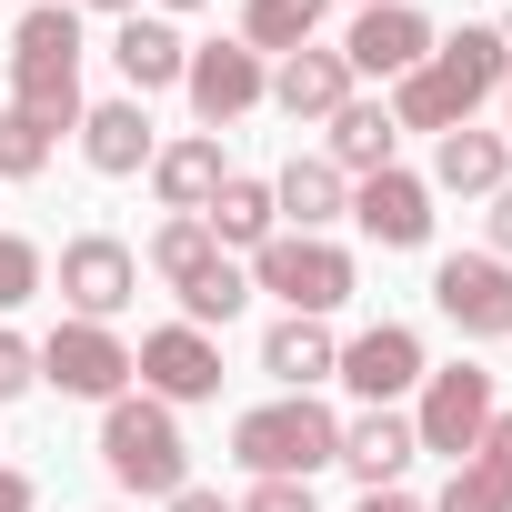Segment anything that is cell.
<instances>
[{
  "instance_id": "cell-1",
  "label": "cell",
  "mask_w": 512,
  "mask_h": 512,
  "mask_svg": "<svg viewBox=\"0 0 512 512\" xmlns=\"http://www.w3.org/2000/svg\"><path fill=\"white\" fill-rule=\"evenodd\" d=\"M502 71H512V51H502V31H482V21H462L452 41H432V61L422 71H402L392 81V121L402 131H462L492 91H502Z\"/></svg>"
},
{
  "instance_id": "cell-2",
  "label": "cell",
  "mask_w": 512,
  "mask_h": 512,
  "mask_svg": "<svg viewBox=\"0 0 512 512\" xmlns=\"http://www.w3.org/2000/svg\"><path fill=\"white\" fill-rule=\"evenodd\" d=\"M11 111H31L51 141L81 131V11H61V0H41V11H21L11 31Z\"/></svg>"
},
{
  "instance_id": "cell-3",
  "label": "cell",
  "mask_w": 512,
  "mask_h": 512,
  "mask_svg": "<svg viewBox=\"0 0 512 512\" xmlns=\"http://www.w3.org/2000/svg\"><path fill=\"white\" fill-rule=\"evenodd\" d=\"M231 462L251 482H312L322 462H342V412L312 402V392H282V402L231 422Z\"/></svg>"
},
{
  "instance_id": "cell-4",
  "label": "cell",
  "mask_w": 512,
  "mask_h": 512,
  "mask_svg": "<svg viewBox=\"0 0 512 512\" xmlns=\"http://www.w3.org/2000/svg\"><path fill=\"white\" fill-rule=\"evenodd\" d=\"M101 462H111V482L141 492V502H171V492L191 482V442H181L171 402H151V392L101 402Z\"/></svg>"
},
{
  "instance_id": "cell-5",
  "label": "cell",
  "mask_w": 512,
  "mask_h": 512,
  "mask_svg": "<svg viewBox=\"0 0 512 512\" xmlns=\"http://www.w3.org/2000/svg\"><path fill=\"white\" fill-rule=\"evenodd\" d=\"M352 251L342 241H322V231H272L262 251H251V292H272L282 312H302V322H332L342 302H352Z\"/></svg>"
},
{
  "instance_id": "cell-6",
  "label": "cell",
  "mask_w": 512,
  "mask_h": 512,
  "mask_svg": "<svg viewBox=\"0 0 512 512\" xmlns=\"http://www.w3.org/2000/svg\"><path fill=\"white\" fill-rule=\"evenodd\" d=\"M492 412H502L492 372H482V362H442V372H422L412 442H422V452H442V462H472V442L492 432Z\"/></svg>"
},
{
  "instance_id": "cell-7",
  "label": "cell",
  "mask_w": 512,
  "mask_h": 512,
  "mask_svg": "<svg viewBox=\"0 0 512 512\" xmlns=\"http://www.w3.org/2000/svg\"><path fill=\"white\" fill-rule=\"evenodd\" d=\"M41 352V382L61 392V402H121L131 392V342L111 332V322H61L51 342H31Z\"/></svg>"
},
{
  "instance_id": "cell-8",
  "label": "cell",
  "mask_w": 512,
  "mask_h": 512,
  "mask_svg": "<svg viewBox=\"0 0 512 512\" xmlns=\"http://www.w3.org/2000/svg\"><path fill=\"white\" fill-rule=\"evenodd\" d=\"M432 312L462 342H512V262H492V251H452V262H432Z\"/></svg>"
},
{
  "instance_id": "cell-9",
  "label": "cell",
  "mask_w": 512,
  "mask_h": 512,
  "mask_svg": "<svg viewBox=\"0 0 512 512\" xmlns=\"http://www.w3.org/2000/svg\"><path fill=\"white\" fill-rule=\"evenodd\" d=\"M131 382L151 392V402H221V342L211 332H191V322H161V332H141V352H131Z\"/></svg>"
},
{
  "instance_id": "cell-10",
  "label": "cell",
  "mask_w": 512,
  "mask_h": 512,
  "mask_svg": "<svg viewBox=\"0 0 512 512\" xmlns=\"http://www.w3.org/2000/svg\"><path fill=\"white\" fill-rule=\"evenodd\" d=\"M131 292H141V251L131 241H111V231L61 241V302H71V322H111V312H131Z\"/></svg>"
},
{
  "instance_id": "cell-11",
  "label": "cell",
  "mask_w": 512,
  "mask_h": 512,
  "mask_svg": "<svg viewBox=\"0 0 512 512\" xmlns=\"http://www.w3.org/2000/svg\"><path fill=\"white\" fill-rule=\"evenodd\" d=\"M181 91H191V121L201 131H231L251 101H272V71H262V51H241V41H201L181 61Z\"/></svg>"
},
{
  "instance_id": "cell-12",
  "label": "cell",
  "mask_w": 512,
  "mask_h": 512,
  "mask_svg": "<svg viewBox=\"0 0 512 512\" xmlns=\"http://www.w3.org/2000/svg\"><path fill=\"white\" fill-rule=\"evenodd\" d=\"M352 221H362V241H382V251H422V241H432V181L392 161V171L352 181Z\"/></svg>"
},
{
  "instance_id": "cell-13",
  "label": "cell",
  "mask_w": 512,
  "mask_h": 512,
  "mask_svg": "<svg viewBox=\"0 0 512 512\" xmlns=\"http://www.w3.org/2000/svg\"><path fill=\"white\" fill-rule=\"evenodd\" d=\"M422 372H432V362H422V332H412V322H372V332H352V342H342V382L362 392V412H372V402L422 392Z\"/></svg>"
},
{
  "instance_id": "cell-14",
  "label": "cell",
  "mask_w": 512,
  "mask_h": 512,
  "mask_svg": "<svg viewBox=\"0 0 512 512\" xmlns=\"http://www.w3.org/2000/svg\"><path fill=\"white\" fill-rule=\"evenodd\" d=\"M342 61H352V81H362V71H372V81H402V71L432 61V21L402 11V0H372V11L352 21V41H342Z\"/></svg>"
},
{
  "instance_id": "cell-15",
  "label": "cell",
  "mask_w": 512,
  "mask_h": 512,
  "mask_svg": "<svg viewBox=\"0 0 512 512\" xmlns=\"http://www.w3.org/2000/svg\"><path fill=\"white\" fill-rule=\"evenodd\" d=\"M412 462H422V442H412V412H402V402H372V412L342 422V472H352L362 492H392Z\"/></svg>"
},
{
  "instance_id": "cell-16",
  "label": "cell",
  "mask_w": 512,
  "mask_h": 512,
  "mask_svg": "<svg viewBox=\"0 0 512 512\" xmlns=\"http://www.w3.org/2000/svg\"><path fill=\"white\" fill-rule=\"evenodd\" d=\"M322 131H332V151H322V161H332L342 181H372V171H392V151H402V121H392V101H362V91H352V101H342Z\"/></svg>"
},
{
  "instance_id": "cell-17",
  "label": "cell",
  "mask_w": 512,
  "mask_h": 512,
  "mask_svg": "<svg viewBox=\"0 0 512 512\" xmlns=\"http://www.w3.org/2000/svg\"><path fill=\"white\" fill-rule=\"evenodd\" d=\"M231 181V161H221V131H181V141H161L151 151V191H161V211H211V191Z\"/></svg>"
},
{
  "instance_id": "cell-18",
  "label": "cell",
  "mask_w": 512,
  "mask_h": 512,
  "mask_svg": "<svg viewBox=\"0 0 512 512\" xmlns=\"http://www.w3.org/2000/svg\"><path fill=\"white\" fill-rule=\"evenodd\" d=\"M111 61H121V81H131V101H151V91H171L181 81V61H191V41L161 21V11H131L121 31H111Z\"/></svg>"
},
{
  "instance_id": "cell-19",
  "label": "cell",
  "mask_w": 512,
  "mask_h": 512,
  "mask_svg": "<svg viewBox=\"0 0 512 512\" xmlns=\"http://www.w3.org/2000/svg\"><path fill=\"white\" fill-rule=\"evenodd\" d=\"M151 111L141 101H101V111H81V161L101 171V181H131V171H151Z\"/></svg>"
},
{
  "instance_id": "cell-20",
  "label": "cell",
  "mask_w": 512,
  "mask_h": 512,
  "mask_svg": "<svg viewBox=\"0 0 512 512\" xmlns=\"http://www.w3.org/2000/svg\"><path fill=\"white\" fill-rule=\"evenodd\" d=\"M432 512H512V412H492V432L472 442V462H452Z\"/></svg>"
},
{
  "instance_id": "cell-21",
  "label": "cell",
  "mask_w": 512,
  "mask_h": 512,
  "mask_svg": "<svg viewBox=\"0 0 512 512\" xmlns=\"http://www.w3.org/2000/svg\"><path fill=\"white\" fill-rule=\"evenodd\" d=\"M512 181V141L502 131H482V121H462V131H442L432 141V191H502Z\"/></svg>"
},
{
  "instance_id": "cell-22",
  "label": "cell",
  "mask_w": 512,
  "mask_h": 512,
  "mask_svg": "<svg viewBox=\"0 0 512 512\" xmlns=\"http://www.w3.org/2000/svg\"><path fill=\"white\" fill-rule=\"evenodd\" d=\"M272 101H282L292 121H332V111L352 101V61H342V51H282Z\"/></svg>"
},
{
  "instance_id": "cell-23",
  "label": "cell",
  "mask_w": 512,
  "mask_h": 512,
  "mask_svg": "<svg viewBox=\"0 0 512 512\" xmlns=\"http://www.w3.org/2000/svg\"><path fill=\"white\" fill-rule=\"evenodd\" d=\"M272 211H282L292 231H322V221H342V211H352V181H342L322 151H292V161H282V181H272Z\"/></svg>"
},
{
  "instance_id": "cell-24",
  "label": "cell",
  "mask_w": 512,
  "mask_h": 512,
  "mask_svg": "<svg viewBox=\"0 0 512 512\" xmlns=\"http://www.w3.org/2000/svg\"><path fill=\"white\" fill-rule=\"evenodd\" d=\"M262 372H272L282 392H312V382H332V372H342V342H332L322 322H302V312H282V322L262 332Z\"/></svg>"
},
{
  "instance_id": "cell-25",
  "label": "cell",
  "mask_w": 512,
  "mask_h": 512,
  "mask_svg": "<svg viewBox=\"0 0 512 512\" xmlns=\"http://www.w3.org/2000/svg\"><path fill=\"white\" fill-rule=\"evenodd\" d=\"M201 221H211V241H221V251H262V241L282 231L272 181H251V171H231V181L211 191V211H201Z\"/></svg>"
},
{
  "instance_id": "cell-26",
  "label": "cell",
  "mask_w": 512,
  "mask_h": 512,
  "mask_svg": "<svg viewBox=\"0 0 512 512\" xmlns=\"http://www.w3.org/2000/svg\"><path fill=\"white\" fill-rule=\"evenodd\" d=\"M322 11L332 0H241V51H312V31H322Z\"/></svg>"
},
{
  "instance_id": "cell-27",
  "label": "cell",
  "mask_w": 512,
  "mask_h": 512,
  "mask_svg": "<svg viewBox=\"0 0 512 512\" xmlns=\"http://www.w3.org/2000/svg\"><path fill=\"white\" fill-rule=\"evenodd\" d=\"M241 302H251V272L231 262V251H221V262H201V272L181 282V322H191V332H221Z\"/></svg>"
},
{
  "instance_id": "cell-28",
  "label": "cell",
  "mask_w": 512,
  "mask_h": 512,
  "mask_svg": "<svg viewBox=\"0 0 512 512\" xmlns=\"http://www.w3.org/2000/svg\"><path fill=\"white\" fill-rule=\"evenodd\" d=\"M141 262H151V272H161V282L181 292V282H191L201 262H221V241H211V221H201V211H171V221L151 231V251H141Z\"/></svg>"
},
{
  "instance_id": "cell-29",
  "label": "cell",
  "mask_w": 512,
  "mask_h": 512,
  "mask_svg": "<svg viewBox=\"0 0 512 512\" xmlns=\"http://www.w3.org/2000/svg\"><path fill=\"white\" fill-rule=\"evenodd\" d=\"M51 151H61V141H51L31 111L0 101V181H41V171H51Z\"/></svg>"
},
{
  "instance_id": "cell-30",
  "label": "cell",
  "mask_w": 512,
  "mask_h": 512,
  "mask_svg": "<svg viewBox=\"0 0 512 512\" xmlns=\"http://www.w3.org/2000/svg\"><path fill=\"white\" fill-rule=\"evenodd\" d=\"M41 282H51V262H41V241H21V231H0V312H21V302H41Z\"/></svg>"
},
{
  "instance_id": "cell-31",
  "label": "cell",
  "mask_w": 512,
  "mask_h": 512,
  "mask_svg": "<svg viewBox=\"0 0 512 512\" xmlns=\"http://www.w3.org/2000/svg\"><path fill=\"white\" fill-rule=\"evenodd\" d=\"M31 382H41V352H31L21 332H0V402H21Z\"/></svg>"
},
{
  "instance_id": "cell-32",
  "label": "cell",
  "mask_w": 512,
  "mask_h": 512,
  "mask_svg": "<svg viewBox=\"0 0 512 512\" xmlns=\"http://www.w3.org/2000/svg\"><path fill=\"white\" fill-rule=\"evenodd\" d=\"M231 512H322V502H312V482H251Z\"/></svg>"
},
{
  "instance_id": "cell-33",
  "label": "cell",
  "mask_w": 512,
  "mask_h": 512,
  "mask_svg": "<svg viewBox=\"0 0 512 512\" xmlns=\"http://www.w3.org/2000/svg\"><path fill=\"white\" fill-rule=\"evenodd\" d=\"M482 231H492V262H512V181L492 191V221H482Z\"/></svg>"
},
{
  "instance_id": "cell-34",
  "label": "cell",
  "mask_w": 512,
  "mask_h": 512,
  "mask_svg": "<svg viewBox=\"0 0 512 512\" xmlns=\"http://www.w3.org/2000/svg\"><path fill=\"white\" fill-rule=\"evenodd\" d=\"M41 492H31V472H11V462H0V512H31Z\"/></svg>"
},
{
  "instance_id": "cell-35",
  "label": "cell",
  "mask_w": 512,
  "mask_h": 512,
  "mask_svg": "<svg viewBox=\"0 0 512 512\" xmlns=\"http://www.w3.org/2000/svg\"><path fill=\"white\" fill-rule=\"evenodd\" d=\"M161 512H231V502H221V492H201V482H181V492H171Z\"/></svg>"
},
{
  "instance_id": "cell-36",
  "label": "cell",
  "mask_w": 512,
  "mask_h": 512,
  "mask_svg": "<svg viewBox=\"0 0 512 512\" xmlns=\"http://www.w3.org/2000/svg\"><path fill=\"white\" fill-rule=\"evenodd\" d=\"M352 512H432V502H412V492H402V482H392V492H362V502H352Z\"/></svg>"
},
{
  "instance_id": "cell-37",
  "label": "cell",
  "mask_w": 512,
  "mask_h": 512,
  "mask_svg": "<svg viewBox=\"0 0 512 512\" xmlns=\"http://www.w3.org/2000/svg\"><path fill=\"white\" fill-rule=\"evenodd\" d=\"M61 11H111V21H131L141 0H61Z\"/></svg>"
},
{
  "instance_id": "cell-38",
  "label": "cell",
  "mask_w": 512,
  "mask_h": 512,
  "mask_svg": "<svg viewBox=\"0 0 512 512\" xmlns=\"http://www.w3.org/2000/svg\"><path fill=\"white\" fill-rule=\"evenodd\" d=\"M502 141H512V71H502Z\"/></svg>"
},
{
  "instance_id": "cell-39",
  "label": "cell",
  "mask_w": 512,
  "mask_h": 512,
  "mask_svg": "<svg viewBox=\"0 0 512 512\" xmlns=\"http://www.w3.org/2000/svg\"><path fill=\"white\" fill-rule=\"evenodd\" d=\"M161 11H211V0H161Z\"/></svg>"
},
{
  "instance_id": "cell-40",
  "label": "cell",
  "mask_w": 512,
  "mask_h": 512,
  "mask_svg": "<svg viewBox=\"0 0 512 512\" xmlns=\"http://www.w3.org/2000/svg\"><path fill=\"white\" fill-rule=\"evenodd\" d=\"M362 11H372V0H362Z\"/></svg>"
}]
</instances>
